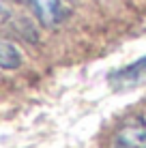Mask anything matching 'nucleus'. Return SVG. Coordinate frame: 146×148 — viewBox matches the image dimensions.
Segmentation results:
<instances>
[{"label":"nucleus","mask_w":146,"mask_h":148,"mask_svg":"<svg viewBox=\"0 0 146 148\" xmlns=\"http://www.w3.org/2000/svg\"><path fill=\"white\" fill-rule=\"evenodd\" d=\"M146 79V56L140 60H135V62L127 64V67L114 71L112 75L108 77L110 86H112L114 90H129L133 88V86L142 84Z\"/></svg>","instance_id":"1"},{"label":"nucleus","mask_w":146,"mask_h":148,"mask_svg":"<svg viewBox=\"0 0 146 148\" xmlns=\"http://www.w3.org/2000/svg\"><path fill=\"white\" fill-rule=\"evenodd\" d=\"M116 148H146V120L133 116L116 133Z\"/></svg>","instance_id":"2"},{"label":"nucleus","mask_w":146,"mask_h":148,"mask_svg":"<svg viewBox=\"0 0 146 148\" xmlns=\"http://www.w3.org/2000/svg\"><path fill=\"white\" fill-rule=\"evenodd\" d=\"M30 7H32L34 15L39 17V22L43 26H56L62 22L64 17V7L60 0H28Z\"/></svg>","instance_id":"3"},{"label":"nucleus","mask_w":146,"mask_h":148,"mask_svg":"<svg viewBox=\"0 0 146 148\" xmlns=\"http://www.w3.org/2000/svg\"><path fill=\"white\" fill-rule=\"evenodd\" d=\"M24 62L19 49L15 47L13 43L9 41H2L0 39V69H7V71H13V69H19Z\"/></svg>","instance_id":"4"},{"label":"nucleus","mask_w":146,"mask_h":148,"mask_svg":"<svg viewBox=\"0 0 146 148\" xmlns=\"http://www.w3.org/2000/svg\"><path fill=\"white\" fill-rule=\"evenodd\" d=\"M7 15V4H4V0H0V19Z\"/></svg>","instance_id":"5"}]
</instances>
